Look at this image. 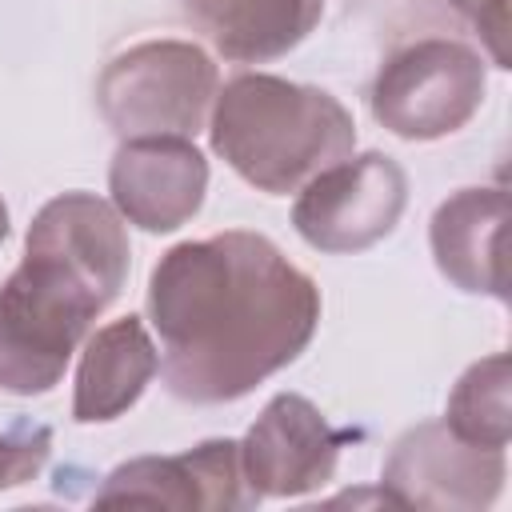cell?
Listing matches in <instances>:
<instances>
[{
    "mask_svg": "<svg viewBox=\"0 0 512 512\" xmlns=\"http://www.w3.org/2000/svg\"><path fill=\"white\" fill-rule=\"evenodd\" d=\"M508 388H512L508 352H492V356L468 364L464 376L456 380L452 396H448L444 424H448L460 440H468V444L508 448V436H512Z\"/></svg>",
    "mask_w": 512,
    "mask_h": 512,
    "instance_id": "cell-14",
    "label": "cell"
},
{
    "mask_svg": "<svg viewBox=\"0 0 512 512\" xmlns=\"http://www.w3.org/2000/svg\"><path fill=\"white\" fill-rule=\"evenodd\" d=\"M220 92L216 60L192 40H140L96 76V112L116 140H192Z\"/></svg>",
    "mask_w": 512,
    "mask_h": 512,
    "instance_id": "cell-4",
    "label": "cell"
},
{
    "mask_svg": "<svg viewBox=\"0 0 512 512\" xmlns=\"http://www.w3.org/2000/svg\"><path fill=\"white\" fill-rule=\"evenodd\" d=\"M160 372V352L140 316H120L84 340L72 388L76 424L120 420Z\"/></svg>",
    "mask_w": 512,
    "mask_h": 512,
    "instance_id": "cell-12",
    "label": "cell"
},
{
    "mask_svg": "<svg viewBox=\"0 0 512 512\" xmlns=\"http://www.w3.org/2000/svg\"><path fill=\"white\" fill-rule=\"evenodd\" d=\"M208 144L256 192L288 196L356 152V120L328 88L240 72L212 100Z\"/></svg>",
    "mask_w": 512,
    "mask_h": 512,
    "instance_id": "cell-3",
    "label": "cell"
},
{
    "mask_svg": "<svg viewBox=\"0 0 512 512\" xmlns=\"http://www.w3.org/2000/svg\"><path fill=\"white\" fill-rule=\"evenodd\" d=\"M8 228H12V224H8V204H4V196H0V244L8 240Z\"/></svg>",
    "mask_w": 512,
    "mask_h": 512,
    "instance_id": "cell-17",
    "label": "cell"
},
{
    "mask_svg": "<svg viewBox=\"0 0 512 512\" xmlns=\"http://www.w3.org/2000/svg\"><path fill=\"white\" fill-rule=\"evenodd\" d=\"M180 8L236 64L288 56L324 16V0H180Z\"/></svg>",
    "mask_w": 512,
    "mask_h": 512,
    "instance_id": "cell-13",
    "label": "cell"
},
{
    "mask_svg": "<svg viewBox=\"0 0 512 512\" xmlns=\"http://www.w3.org/2000/svg\"><path fill=\"white\" fill-rule=\"evenodd\" d=\"M208 192V156L192 140H120L108 164L112 208L140 232H176Z\"/></svg>",
    "mask_w": 512,
    "mask_h": 512,
    "instance_id": "cell-10",
    "label": "cell"
},
{
    "mask_svg": "<svg viewBox=\"0 0 512 512\" xmlns=\"http://www.w3.org/2000/svg\"><path fill=\"white\" fill-rule=\"evenodd\" d=\"M504 476V448L468 444L444 420H424L392 444L380 468V492L396 508L480 512L496 504Z\"/></svg>",
    "mask_w": 512,
    "mask_h": 512,
    "instance_id": "cell-7",
    "label": "cell"
},
{
    "mask_svg": "<svg viewBox=\"0 0 512 512\" xmlns=\"http://www.w3.org/2000/svg\"><path fill=\"white\" fill-rule=\"evenodd\" d=\"M404 208L408 172L372 148L316 172L292 204V228L316 252L352 256L392 236Z\"/></svg>",
    "mask_w": 512,
    "mask_h": 512,
    "instance_id": "cell-6",
    "label": "cell"
},
{
    "mask_svg": "<svg viewBox=\"0 0 512 512\" xmlns=\"http://www.w3.org/2000/svg\"><path fill=\"white\" fill-rule=\"evenodd\" d=\"M448 8L480 32L496 68H512V56H508V0H448Z\"/></svg>",
    "mask_w": 512,
    "mask_h": 512,
    "instance_id": "cell-16",
    "label": "cell"
},
{
    "mask_svg": "<svg viewBox=\"0 0 512 512\" xmlns=\"http://www.w3.org/2000/svg\"><path fill=\"white\" fill-rule=\"evenodd\" d=\"M48 452H52V428L48 424L12 420L0 432V492L36 480L40 468L48 464Z\"/></svg>",
    "mask_w": 512,
    "mask_h": 512,
    "instance_id": "cell-15",
    "label": "cell"
},
{
    "mask_svg": "<svg viewBox=\"0 0 512 512\" xmlns=\"http://www.w3.org/2000/svg\"><path fill=\"white\" fill-rule=\"evenodd\" d=\"M484 92L488 68L476 48L452 36H424L380 64L368 108L400 140H444L480 112Z\"/></svg>",
    "mask_w": 512,
    "mask_h": 512,
    "instance_id": "cell-5",
    "label": "cell"
},
{
    "mask_svg": "<svg viewBox=\"0 0 512 512\" xmlns=\"http://www.w3.org/2000/svg\"><path fill=\"white\" fill-rule=\"evenodd\" d=\"M504 224H508V192L500 184L460 188L448 200H440L428 224L436 272L468 296H492L504 304L508 300Z\"/></svg>",
    "mask_w": 512,
    "mask_h": 512,
    "instance_id": "cell-11",
    "label": "cell"
},
{
    "mask_svg": "<svg viewBox=\"0 0 512 512\" xmlns=\"http://www.w3.org/2000/svg\"><path fill=\"white\" fill-rule=\"evenodd\" d=\"M124 216L96 192H60L28 224L24 260L0 284V392L44 396L92 320L124 292Z\"/></svg>",
    "mask_w": 512,
    "mask_h": 512,
    "instance_id": "cell-2",
    "label": "cell"
},
{
    "mask_svg": "<svg viewBox=\"0 0 512 512\" xmlns=\"http://www.w3.org/2000/svg\"><path fill=\"white\" fill-rule=\"evenodd\" d=\"M320 308L316 280L248 228L172 244L144 296L164 388L184 404L256 392L312 344Z\"/></svg>",
    "mask_w": 512,
    "mask_h": 512,
    "instance_id": "cell-1",
    "label": "cell"
},
{
    "mask_svg": "<svg viewBox=\"0 0 512 512\" xmlns=\"http://www.w3.org/2000/svg\"><path fill=\"white\" fill-rule=\"evenodd\" d=\"M100 508L144 504V508H200V512H240L256 508L260 496L248 488L240 468V440L216 436L184 448L176 456H136L116 464L100 492Z\"/></svg>",
    "mask_w": 512,
    "mask_h": 512,
    "instance_id": "cell-9",
    "label": "cell"
},
{
    "mask_svg": "<svg viewBox=\"0 0 512 512\" xmlns=\"http://www.w3.org/2000/svg\"><path fill=\"white\" fill-rule=\"evenodd\" d=\"M348 440L352 432L332 428L308 396L276 392L240 440V468L260 500L308 496L336 476Z\"/></svg>",
    "mask_w": 512,
    "mask_h": 512,
    "instance_id": "cell-8",
    "label": "cell"
}]
</instances>
